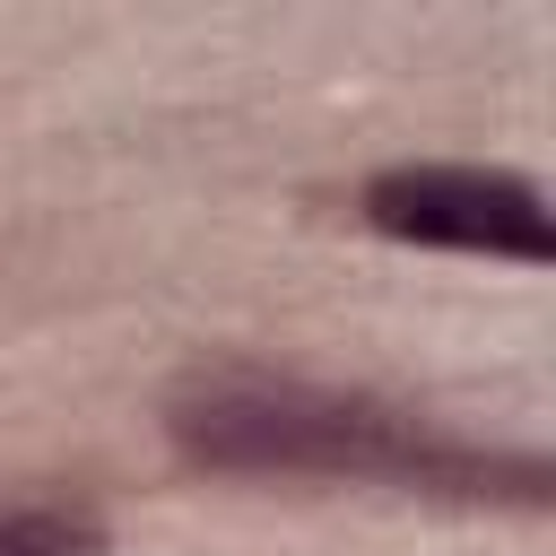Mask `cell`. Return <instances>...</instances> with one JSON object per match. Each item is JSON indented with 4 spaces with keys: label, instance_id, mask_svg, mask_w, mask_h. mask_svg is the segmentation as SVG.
I'll return each mask as SVG.
<instances>
[{
    "label": "cell",
    "instance_id": "cell-1",
    "mask_svg": "<svg viewBox=\"0 0 556 556\" xmlns=\"http://www.w3.org/2000/svg\"><path fill=\"white\" fill-rule=\"evenodd\" d=\"M174 443L200 469H278V478H382V486H443V495H547L539 460H504L478 443H452L382 400L321 391V382H261V374H208L174 400Z\"/></svg>",
    "mask_w": 556,
    "mask_h": 556
},
{
    "label": "cell",
    "instance_id": "cell-2",
    "mask_svg": "<svg viewBox=\"0 0 556 556\" xmlns=\"http://www.w3.org/2000/svg\"><path fill=\"white\" fill-rule=\"evenodd\" d=\"M365 226L391 235V243L486 252V261H521V269H539L556 252L547 200L521 174H495V165H391V174L365 182Z\"/></svg>",
    "mask_w": 556,
    "mask_h": 556
},
{
    "label": "cell",
    "instance_id": "cell-3",
    "mask_svg": "<svg viewBox=\"0 0 556 556\" xmlns=\"http://www.w3.org/2000/svg\"><path fill=\"white\" fill-rule=\"evenodd\" d=\"M0 556H104V530L70 504H17L0 513Z\"/></svg>",
    "mask_w": 556,
    "mask_h": 556
}]
</instances>
